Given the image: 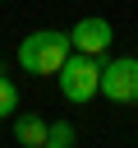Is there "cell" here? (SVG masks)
Wrapping results in <instances>:
<instances>
[{"instance_id": "6da1fadb", "label": "cell", "mask_w": 138, "mask_h": 148, "mask_svg": "<svg viewBox=\"0 0 138 148\" xmlns=\"http://www.w3.org/2000/svg\"><path fill=\"white\" fill-rule=\"evenodd\" d=\"M69 51H74V37L69 32H55V28L28 32L18 42V69H28V74H55Z\"/></svg>"}, {"instance_id": "7a4b0ae2", "label": "cell", "mask_w": 138, "mask_h": 148, "mask_svg": "<svg viewBox=\"0 0 138 148\" xmlns=\"http://www.w3.org/2000/svg\"><path fill=\"white\" fill-rule=\"evenodd\" d=\"M55 79H60V97L74 102V106H83V102H92L101 92V65L87 51H69L64 65L55 69Z\"/></svg>"}, {"instance_id": "3957f363", "label": "cell", "mask_w": 138, "mask_h": 148, "mask_svg": "<svg viewBox=\"0 0 138 148\" xmlns=\"http://www.w3.org/2000/svg\"><path fill=\"white\" fill-rule=\"evenodd\" d=\"M101 97H110L120 106L138 102V60L133 56H115L101 65Z\"/></svg>"}, {"instance_id": "277c9868", "label": "cell", "mask_w": 138, "mask_h": 148, "mask_svg": "<svg viewBox=\"0 0 138 148\" xmlns=\"http://www.w3.org/2000/svg\"><path fill=\"white\" fill-rule=\"evenodd\" d=\"M69 37H74V51H87V56H101V51H110V42H115V32H110V23H106L101 14L78 18Z\"/></svg>"}, {"instance_id": "5b68a950", "label": "cell", "mask_w": 138, "mask_h": 148, "mask_svg": "<svg viewBox=\"0 0 138 148\" xmlns=\"http://www.w3.org/2000/svg\"><path fill=\"white\" fill-rule=\"evenodd\" d=\"M14 143L23 148H46V120L32 111V116H14Z\"/></svg>"}, {"instance_id": "8992f818", "label": "cell", "mask_w": 138, "mask_h": 148, "mask_svg": "<svg viewBox=\"0 0 138 148\" xmlns=\"http://www.w3.org/2000/svg\"><path fill=\"white\" fill-rule=\"evenodd\" d=\"M74 143V120H51L46 125V148H69Z\"/></svg>"}, {"instance_id": "52a82bcc", "label": "cell", "mask_w": 138, "mask_h": 148, "mask_svg": "<svg viewBox=\"0 0 138 148\" xmlns=\"http://www.w3.org/2000/svg\"><path fill=\"white\" fill-rule=\"evenodd\" d=\"M14 111H18V88H14V79H5V69H0V120L14 116Z\"/></svg>"}]
</instances>
